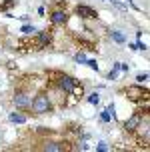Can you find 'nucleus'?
I'll return each mask as SVG.
<instances>
[{
  "label": "nucleus",
  "mask_w": 150,
  "mask_h": 152,
  "mask_svg": "<svg viewBox=\"0 0 150 152\" xmlns=\"http://www.w3.org/2000/svg\"><path fill=\"white\" fill-rule=\"evenodd\" d=\"M52 98H50V94L48 90H38L32 100H30V110H28V116H42V114H48L52 112Z\"/></svg>",
  "instance_id": "1"
},
{
  "label": "nucleus",
  "mask_w": 150,
  "mask_h": 152,
  "mask_svg": "<svg viewBox=\"0 0 150 152\" xmlns=\"http://www.w3.org/2000/svg\"><path fill=\"white\" fill-rule=\"evenodd\" d=\"M30 90L26 88V86H18V88H14V92H12V104H14V108L18 110V112H22L28 116V110H30Z\"/></svg>",
  "instance_id": "2"
},
{
  "label": "nucleus",
  "mask_w": 150,
  "mask_h": 152,
  "mask_svg": "<svg viewBox=\"0 0 150 152\" xmlns=\"http://www.w3.org/2000/svg\"><path fill=\"white\" fill-rule=\"evenodd\" d=\"M52 84L58 92H64V94H76V88H78V82L70 74H66V72H58L56 80Z\"/></svg>",
  "instance_id": "3"
},
{
  "label": "nucleus",
  "mask_w": 150,
  "mask_h": 152,
  "mask_svg": "<svg viewBox=\"0 0 150 152\" xmlns=\"http://www.w3.org/2000/svg\"><path fill=\"white\" fill-rule=\"evenodd\" d=\"M40 152H70V142L68 140H56V138H48L42 142Z\"/></svg>",
  "instance_id": "4"
},
{
  "label": "nucleus",
  "mask_w": 150,
  "mask_h": 152,
  "mask_svg": "<svg viewBox=\"0 0 150 152\" xmlns=\"http://www.w3.org/2000/svg\"><path fill=\"white\" fill-rule=\"evenodd\" d=\"M50 22H52V26H64L68 22V12H66V4L64 2L50 10Z\"/></svg>",
  "instance_id": "5"
},
{
  "label": "nucleus",
  "mask_w": 150,
  "mask_h": 152,
  "mask_svg": "<svg viewBox=\"0 0 150 152\" xmlns=\"http://www.w3.org/2000/svg\"><path fill=\"white\" fill-rule=\"evenodd\" d=\"M30 44H32V46H30L32 50H42V48H46V46L52 44V36H50L48 32H38L36 38H34Z\"/></svg>",
  "instance_id": "6"
},
{
  "label": "nucleus",
  "mask_w": 150,
  "mask_h": 152,
  "mask_svg": "<svg viewBox=\"0 0 150 152\" xmlns=\"http://www.w3.org/2000/svg\"><path fill=\"white\" fill-rule=\"evenodd\" d=\"M74 14L78 18H84V20H94V18H98V12L92 6H86V4H76Z\"/></svg>",
  "instance_id": "7"
},
{
  "label": "nucleus",
  "mask_w": 150,
  "mask_h": 152,
  "mask_svg": "<svg viewBox=\"0 0 150 152\" xmlns=\"http://www.w3.org/2000/svg\"><path fill=\"white\" fill-rule=\"evenodd\" d=\"M140 126H142V114H140V112H134L126 122H124V130H126V132H130V134H132V132H136Z\"/></svg>",
  "instance_id": "8"
},
{
  "label": "nucleus",
  "mask_w": 150,
  "mask_h": 152,
  "mask_svg": "<svg viewBox=\"0 0 150 152\" xmlns=\"http://www.w3.org/2000/svg\"><path fill=\"white\" fill-rule=\"evenodd\" d=\"M8 118H10V122H14V124H24L28 116H26V114H22V112H18V110H14V112H10V116H8Z\"/></svg>",
  "instance_id": "9"
},
{
  "label": "nucleus",
  "mask_w": 150,
  "mask_h": 152,
  "mask_svg": "<svg viewBox=\"0 0 150 152\" xmlns=\"http://www.w3.org/2000/svg\"><path fill=\"white\" fill-rule=\"evenodd\" d=\"M118 70H120V64L116 62V64H114V68H112V72H108L106 78H108V80H116V78H118Z\"/></svg>",
  "instance_id": "10"
},
{
  "label": "nucleus",
  "mask_w": 150,
  "mask_h": 152,
  "mask_svg": "<svg viewBox=\"0 0 150 152\" xmlns=\"http://www.w3.org/2000/svg\"><path fill=\"white\" fill-rule=\"evenodd\" d=\"M110 38H114V40H116V42H120V44H122V42H126V38L122 36L120 32H116V30H112V32H110Z\"/></svg>",
  "instance_id": "11"
},
{
  "label": "nucleus",
  "mask_w": 150,
  "mask_h": 152,
  "mask_svg": "<svg viewBox=\"0 0 150 152\" xmlns=\"http://www.w3.org/2000/svg\"><path fill=\"white\" fill-rule=\"evenodd\" d=\"M22 32H24V34H34V32H36V28H34L32 24H24V26H22Z\"/></svg>",
  "instance_id": "12"
},
{
  "label": "nucleus",
  "mask_w": 150,
  "mask_h": 152,
  "mask_svg": "<svg viewBox=\"0 0 150 152\" xmlns=\"http://www.w3.org/2000/svg\"><path fill=\"white\" fill-rule=\"evenodd\" d=\"M74 60L78 62V64H86V56H84L82 52H76V56H74Z\"/></svg>",
  "instance_id": "13"
},
{
  "label": "nucleus",
  "mask_w": 150,
  "mask_h": 152,
  "mask_svg": "<svg viewBox=\"0 0 150 152\" xmlns=\"http://www.w3.org/2000/svg\"><path fill=\"white\" fill-rule=\"evenodd\" d=\"M98 100H100V96H98L96 92H94V94H90V96H88V102H90V104H98Z\"/></svg>",
  "instance_id": "14"
},
{
  "label": "nucleus",
  "mask_w": 150,
  "mask_h": 152,
  "mask_svg": "<svg viewBox=\"0 0 150 152\" xmlns=\"http://www.w3.org/2000/svg\"><path fill=\"white\" fill-rule=\"evenodd\" d=\"M136 80H138V82H146V80H148V72H140V74L136 76Z\"/></svg>",
  "instance_id": "15"
},
{
  "label": "nucleus",
  "mask_w": 150,
  "mask_h": 152,
  "mask_svg": "<svg viewBox=\"0 0 150 152\" xmlns=\"http://www.w3.org/2000/svg\"><path fill=\"white\" fill-rule=\"evenodd\" d=\"M86 64H88V66L94 70V72H98V64H96V60H86Z\"/></svg>",
  "instance_id": "16"
},
{
  "label": "nucleus",
  "mask_w": 150,
  "mask_h": 152,
  "mask_svg": "<svg viewBox=\"0 0 150 152\" xmlns=\"http://www.w3.org/2000/svg\"><path fill=\"white\" fill-rule=\"evenodd\" d=\"M96 152H108L106 150V142H100V144H98V150Z\"/></svg>",
  "instance_id": "17"
},
{
  "label": "nucleus",
  "mask_w": 150,
  "mask_h": 152,
  "mask_svg": "<svg viewBox=\"0 0 150 152\" xmlns=\"http://www.w3.org/2000/svg\"><path fill=\"white\" fill-rule=\"evenodd\" d=\"M110 118H112V116H110L108 112H104V114H102V120H104V122H110Z\"/></svg>",
  "instance_id": "18"
}]
</instances>
